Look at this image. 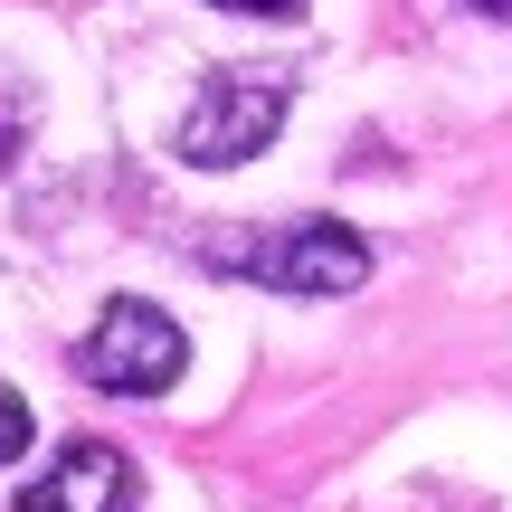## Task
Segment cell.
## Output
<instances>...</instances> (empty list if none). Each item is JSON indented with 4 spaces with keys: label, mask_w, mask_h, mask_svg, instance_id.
Segmentation results:
<instances>
[{
    "label": "cell",
    "mask_w": 512,
    "mask_h": 512,
    "mask_svg": "<svg viewBox=\"0 0 512 512\" xmlns=\"http://www.w3.org/2000/svg\"><path fill=\"white\" fill-rule=\"evenodd\" d=\"M219 10H247V19H294L304 0H219Z\"/></svg>",
    "instance_id": "obj_7"
},
{
    "label": "cell",
    "mask_w": 512,
    "mask_h": 512,
    "mask_svg": "<svg viewBox=\"0 0 512 512\" xmlns=\"http://www.w3.org/2000/svg\"><path fill=\"white\" fill-rule=\"evenodd\" d=\"M219 266L256 275V285H275V294H351L370 275V247H361V228H342V219H294V228L247 238V247H219Z\"/></svg>",
    "instance_id": "obj_2"
},
{
    "label": "cell",
    "mask_w": 512,
    "mask_h": 512,
    "mask_svg": "<svg viewBox=\"0 0 512 512\" xmlns=\"http://www.w3.org/2000/svg\"><path fill=\"white\" fill-rule=\"evenodd\" d=\"M181 361H190V342H181V323L162 304H105V323L76 351V370L95 389H114V399H162L181 380Z\"/></svg>",
    "instance_id": "obj_3"
},
{
    "label": "cell",
    "mask_w": 512,
    "mask_h": 512,
    "mask_svg": "<svg viewBox=\"0 0 512 512\" xmlns=\"http://www.w3.org/2000/svg\"><path fill=\"white\" fill-rule=\"evenodd\" d=\"M19 512H133V465H124V446L76 437L67 456L19 494Z\"/></svg>",
    "instance_id": "obj_4"
},
{
    "label": "cell",
    "mask_w": 512,
    "mask_h": 512,
    "mask_svg": "<svg viewBox=\"0 0 512 512\" xmlns=\"http://www.w3.org/2000/svg\"><path fill=\"white\" fill-rule=\"evenodd\" d=\"M10 456H29V399L0 380V465H10Z\"/></svg>",
    "instance_id": "obj_5"
},
{
    "label": "cell",
    "mask_w": 512,
    "mask_h": 512,
    "mask_svg": "<svg viewBox=\"0 0 512 512\" xmlns=\"http://www.w3.org/2000/svg\"><path fill=\"white\" fill-rule=\"evenodd\" d=\"M475 10H484V19H512V0H475Z\"/></svg>",
    "instance_id": "obj_8"
},
{
    "label": "cell",
    "mask_w": 512,
    "mask_h": 512,
    "mask_svg": "<svg viewBox=\"0 0 512 512\" xmlns=\"http://www.w3.org/2000/svg\"><path fill=\"white\" fill-rule=\"evenodd\" d=\"M19 124H29V95H19L10 76H0V171L19 162Z\"/></svg>",
    "instance_id": "obj_6"
},
{
    "label": "cell",
    "mask_w": 512,
    "mask_h": 512,
    "mask_svg": "<svg viewBox=\"0 0 512 512\" xmlns=\"http://www.w3.org/2000/svg\"><path fill=\"white\" fill-rule=\"evenodd\" d=\"M285 76H266V67H219L200 86V105L181 114V162L190 171H238L256 162V152L275 143V124H285Z\"/></svg>",
    "instance_id": "obj_1"
}]
</instances>
